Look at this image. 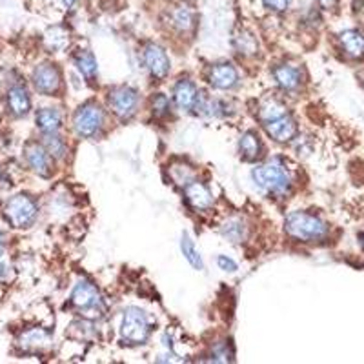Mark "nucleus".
Wrapping results in <instances>:
<instances>
[{
    "label": "nucleus",
    "instance_id": "obj_1",
    "mask_svg": "<svg viewBox=\"0 0 364 364\" xmlns=\"http://www.w3.org/2000/svg\"><path fill=\"white\" fill-rule=\"evenodd\" d=\"M284 232L295 240L314 242V240H321L326 237L328 226L317 215H311L306 211H294V213L286 217Z\"/></svg>",
    "mask_w": 364,
    "mask_h": 364
},
{
    "label": "nucleus",
    "instance_id": "obj_2",
    "mask_svg": "<svg viewBox=\"0 0 364 364\" xmlns=\"http://www.w3.org/2000/svg\"><path fill=\"white\" fill-rule=\"evenodd\" d=\"M252 178L261 190L273 195H282L290 190V175L281 162H266L252 171Z\"/></svg>",
    "mask_w": 364,
    "mask_h": 364
},
{
    "label": "nucleus",
    "instance_id": "obj_3",
    "mask_svg": "<svg viewBox=\"0 0 364 364\" xmlns=\"http://www.w3.org/2000/svg\"><path fill=\"white\" fill-rule=\"evenodd\" d=\"M4 217L13 228L24 230V228L33 226L38 217V206L29 195L18 193L6 203Z\"/></svg>",
    "mask_w": 364,
    "mask_h": 364
},
{
    "label": "nucleus",
    "instance_id": "obj_4",
    "mask_svg": "<svg viewBox=\"0 0 364 364\" xmlns=\"http://www.w3.org/2000/svg\"><path fill=\"white\" fill-rule=\"evenodd\" d=\"M149 318L139 308H128L122 317L120 337L128 344H144L149 337Z\"/></svg>",
    "mask_w": 364,
    "mask_h": 364
},
{
    "label": "nucleus",
    "instance_id": "obj_5",
    "mask_svg": "<svg viewBox=\"0 0 364 364\" xmlns=\"http://www.w3.org/2000/svg\"><path fill=\"white\" fill-rule=\"evenodd\" d=\"M104 124V112L99 104L87 102L77 109L73 117L75 132L80 136H93Z\"/></svg>",
    "mask_w": 364,
    "mask_h": 364
},
{
    "label": "nucleus",
    "instance_id": "obj_6",
    "mask_svg": "<svg viewBox=\"0 0 364 364\" xmlns=\"http://www.w3.org/2000/svg\"><path fill=\"white\" fill-rule=\"evenodd\" d=\"M109 106H112L113 113L117 117H120L122 120L132 119L136 112V106H139V95L133 87L120 86L115 87L113 91H109Z\"/></svg>",
    "mask_w": 364,
    "mask_h": 364
},
{
    "label": "nucleus",
    "instance_id": "obj_7",
    "mask_svg": "<svg viewBox=\"0 0 364 364\" xmlns=\"http://www.w3.org/2000/svg\"><path fill=\"white\" fill-rule=\"evenodd\" d=\"M33 86L42 95H53L60 87V71L55 64L44 63L37 66L31 75Z\"/></svg>",
    "mask_w": 364,
    "mask_h": 364
},
{
    "label": "nucleus",
    "instance_id": "obj_8",
    "mask_svg": "<svg viewBox=\"0 0 364 364\" xmlns=\"http://www.w3.org/2000/svg\"><path fill=\"white\" fill-rule=\"evenodd\" d=\"M26 162L31 170L41 177H51L53 173V164H51V155L48 149L38 142H29L24 149Z\"/></svg>",
    "mask_w": 364,
    "mask_h": 364
},
{
    "label": "nucleus",
    "instance_id": "obj_9",
    "mask_svg": "<svg viewBox=\"0 0 364 364\" xmlns=\"http://www.w3.org/2000/svg\"><path fill=\"white\" fill-rule=\"evenodd\" d=\"M71 304L80 311L97 310L100 306L99 290L90 281H80L71 294Z\"/></svg>",
    "mask_w": 364,
    "mask_h": 364
},
{
    "label": "nucleus",
    "instance_id": "obj_10",
    "mask_svg": "<svg viewBox=\"0 0 364 364\" xmlns=\"http://www.w3.org/2000/svg\"><path fill=\"white\" fill-rule=\"evenodd\" d=\"M144 63L155 79H164L170 73V58L161 46L148 44L144 50Z\"/></svg>",
    "mask_w": 364,
    "mask_h": 364
},
{
    "label": "nucleus",
    "instance_id": "obj_11",
    "mask_svg": "<svg viewBox=\"0 0 364 364\" xmlns=\"http://www.w3.org/2000/svg\"><path fill=\"white\" fill-rule=\"evenodd\" d=\"M264 128L273 141L277 142H290L291 139L297 135V122H295L294 117L288 115V113L266 122Z\"/></svg>",
    "mask_w": 364,
    "mask_h": 364
},
{
    "label": "nucleus",
    "instance_id": "obj_12",
    "mask_svg": "<svg viewBox=\"0 0 364 364\" xmlns=\"http://www.w3.org/2000/svg\"><path fill=\"white\" fill-rule=\"evenodd\" d=\"M208 79H210L211 86L217 87V90H232L239 82V73L232 64L223 63L211 68Z\"/></svg>",
    "mask_w": 364,
    "mask_h": 364
},
{
    "label": "nucleus",
    "instance_id": "obj_13",
    "mask_svg": "<svg viewBox=\"0 0 364 364\" xmlns=\"http://www.w3.org/2000/svg\"><path fill=\"white\" fill-rule=\"evenodd\" d=\"M173 100L177 104V108L186 109V112L193 109L199 104V90L191 80H178L173 87Z\"/></svg>",
    "mask_w": 364,
    "mask_h": 364
},
{
    "label": "nucleus",
    "instance_id": "obj_14",
    "mask_svg": "<svg viewBox=\"0 0 364 364\" xmlns=\"http://www.w3.org/2000/svg\"><path fill=\"white\" fill-rule=\"evenodd\" d=\"M18 344L24 352H42L51 346V336L50 331L42 330V328H33V330L22 333Z\"/></svg>",
    "mask_w": 364,
    "mask_h": 364
},
{
    "label": "nucleus",
    "instance_id": "obj_15",
    "mask_svg": "<svg viewBox=\"0 0 364 364\" xmlns=\"http://www.w3.org/2000/svg\"><path fill=\"white\" fill-rule=\"evenodd\" d=\"M8 108L15 117H26L31 109V99L24 86H13L8 91Z\"/></svg>",
    "mask_w": 364,
    "mask_h": 364
},
{
    "label": "nucleus",
    "instance_id": "obj_16",
    "mask_svg": "<svg viewBox=\"0 0 364 364\" xmlns=\"http://www.w3.org/2000/svg\"><path fill=\"white\" fill-rule=\"evenodd\" d=\"M273 77L284 91L297 90L302 82V71L297 66H291V64H282V66L275 68Z\"/></svg>",
    "mask_w": 364,
    "mask_h": 364
},
{
    "label": "nucleus",
    "instance_id": "obj_17",
    "mask_svg": "<svg viewBox=\"0 0 364 364\" xmlns=\"http://www.w3.org/2000/svg\"><path fill=\"white\" fill-rule=\"evenodd\" d=\"M184 193H186V199L195 210H208L213 203L211 199V193L204 184L200 182H188L186 188H184Z\"/></svg>",
    "mask_w": 364,
    "mask_h": 364
},
{
    "label": "nucleus",
    "instance_id": "obj_18",
    "mask_svg": "<svg viewBox=\"0 0 364 364\" xmlns=\"http://www.w3.org/2000/svg\"><path fill=\"white\" fill-rule=\"evenodd\" d=\"M344 53L350 58L364 57V35L357 29H346L339 37Z\"/></svg>",
    "mask_w": 364,
    "mask_h": 364
},
{
    "label": "nucleus",
    "instance_id": "obj_19",
    "mask_svg": "<svg viewBox=\"0 0 364 364\" xmlns=\"http://www.w3.org/2000/svg\"><path fill=\"white\" fill-rule=\"evenodd\" d=\"M239 151L245 161L253 162V161H257V159H261L262 144H261V139H259V135H257L255 132H246L245 135L240 136Z\"/></svg>",
    "mask_w": 364,
    "mask_h": 364
},
{
    "label": "nucleus",
    "instance_id": "obj_20",
    "mask_svg": "<svg viewBox=\"0 0 364 364\" xmlns=\"http://www.w3.org/2000/svg\"><path fill=\"white\" fill-rule=\"evenodd\" d=\"M70 31L64 26H53L44 33V44L50 51H64L70 46Z\"/></svg>",
    "mask_w": 364,
    "mask_h": 364
},
{
    "label": "nucleus",
    "instance_id": "obj_21",
    "mask_svg": "<svg viewBox=\"0 0 364 364\" xmlns=\"http://www.w3.org/2000/svg\"><path fill=\"white\" fill-rule=\"evenodd\" d=\"M35 120H37L38 129H41L44 135L46 133H57L58 129H60V126H63V115H60V112L55 108L41 109V112L37 113V117H35Z\"/></svg>",
    "mask_w": 364,
    "mask_h": 364
},
{
    "label": "nucleus",
    "instance_id": "obj_22",
    "mask_svg": "<svg viewBox=\"0 0 364 364\" xmlns=\"http://www.w3.org/2000/svg\"><path fill=\"white\" fill-rule=\"evenodd\" d=\"M75 64H77V68H79V71L84 77H87V79L95 77L97 60L91 51H79V53L75 55Z\"/></svg>",
    "mask_w": 364,
    "mask_h": 364
},
{
    "label": "nucleus",
    "instance_id": "obj_23",
    "mask_svg": "<svg viewBox=\"0 0 364 364\" xmlns=\"http://www.w3.org/2000/svg\"><path fill=\"white\" fill-rule=\"evenodd\" d=\"M181 250H182V255L186 257V261L190 262L191 266H193L195 269H203L204 264H203V259H200L199 252H197V248H195L193 240L190 239V237L184 233L181 239Z\"/></svg>",
    "mask_w": 364,
    "mask_h": 364
},
{
    "label": "nucleus",
    "instance_id": "obj_24",
    "mask_svg": "<svg viewBox=\"0 0 364 364\" xmlns=\"http://www.w3.org/2000/svg\"><path fill=\"white\" fill-rule=\"evenodd\" d=\"M171 21H173V26L181 31H188L193 26V13H191L190 8L186 6H178V8L173 9L171 13Z\"/></svg>",
    "mask_w": 364,
    "mask_h": 364
},
{
    "label": "nucleus",
    "instance_id": "obj_25",
    "mask_svg": "<svg viewBox=\"0 0 364 364\" xmlns=\"http://www.w3.org/2000/svg\"><path fill=\"white\" fill-rule=\"evenodd\" d=\"M44 148L48 149V154L55 159H64L66 157V144L57 133H46L44 139Z\"/></svg>",
    "mask_w": 364,
    "mask_h": 364
},
{
    "label": "nucleus",
    "instance_id": "obj_26",
    "mask_svg": "<svg viewBox=\"0 0 364 364\" xmlns=\"http://www.w3.org/2000/svg\"><path fill=\"white\" fill-rule=\"evenodd\" d=\"M235 48L239 53L253 55L257 51V48H259V44H257L255 37H253L252 33H248V31H240L235 37Z\"/></svg>",
    "mask_w": 364,
    "mask_h": 364
},
{
    "label": "nucleus",
    "instance_id": "obj_27",
    "mask_svg": "<svg viewBox=\"0 0 364 364\" xmlns=\"http://www.w3.org/2000/svg\"><path fill=\"white\" fill-rule=\"evenodd\" d=\"M284 113L286 108L282 104L275 102V100H269V102H266L261 108V119L264 120V122H269V120L277 119V117L284 115Z\"/></svg>",
    "mask_w": 364,
    "mask_h": 364
},
{
    "label": "nucleus",
    "instance_id": "obj_28",
    "mask_svg": "<svg viewBox=\"0 0 364 364\" xmlns=\"http://www.w3.org/2000/svg\"><path fill=\"white\" fill-rule=\"evenodd\" d=\"M84 328V323L82 321H79V323H73L70 326V330L66 331V336L71 337V339L75 341H82V339H90L91 336H93V330H91V324L87 323L86 324V330H82Z\"/></svg>",
    "mask_w": 364,
    "mask_h": 364
},
{
    "label": "nucleus",
    "instance_id": "obj_29",
    "mask_svg": "<svg viewBox=\"0 0 364 364\" xmlns=\"http://www.w3.org/2000/svg\"><path fill=\"white\" fill-rule=\"evenodd\" d=\"M224 235L232 240V242H240L242 237H245V226L239 220H232V223H228L224 226Z\"/></svg>",
    "mask_w": 364,
    "mask_h": 364
},
{
    "label": "nucleus",
    "instance_id": "obj_30",
    "mask_svg": "<svg viewBox=\"0 0 364 364\" xmlns=\"http://www.w3.org/2000/svg\"><path fill=\"white\" fill-rule=\"evenodd\" d=\"M170 109V100L166 99L164 95L154 97V113L155 117H164Z\"/></svg>",
    "mask_w": 364,
    "mask_h": 364
},
{
    "label": "nucleus",
    "instance_id": "obj_31",
    "mask_svg": "<svg viewBox=\"0 0 364 364\" xmlns=\"http://www.w3.org/2000/svg\"><path fill=\"white\" fill-rule=\"evenodd\" d=\"M266 8L273 13H282L290 8L291 0H262Z\"/></svg>",
    "mask_w": 364,
    "mask_h": 364
},
{
    "label": "nucleus",
    "instance_id": "obj_32",
    "mask_svg": "<svg viewBox=\"0 0 364 364\" xmlns=\"http://www.w3.org/2000/svg\"><path fill=\"white\" fill-rule=\"evenodd\" d=\"M217 262H219L220 269H224V272H235L237 269V262L232 261V259H228V257L220 255L219 259H217Z\"/></svg>",
    "mask_w": 364,
    "mask_h": 364
},
{
    "label": "nucleus",
    "instance_id": "obj_33",
    "mask_svg": "<svg viewBox=\"0 0 364 364\" xmlns=\"http://www.w3.org/2000/svg\"><path fill=\"white\" fill-rule=\"evenodd\" d=\"M317 4L324 9H333L339 4V0H317Z\"/></svg>",
    "mask_w": 364,
    "mask_h": 364
},
{
    "label": "nucleus",
    "instance_id": "obj_34",
    "mask_svg": "<svg viewBox=\"0 0 364 364\" xmlns=\"http://www.w3.org/2000/svg\"><path fill=\"white\" fill-rule=\"evenodd\" d=\"M57 2H58V4H60V6H63V8H71V6H73L75 4V2H77V0H57Z\"/></svg>",
    "mask_w": 364,
    "mask_h": 364
},
{
    "label": "nucleus",
    "instance_id": "obj_35",
    "mask_svg": "<svg viewBox=\"0 0 364 364\" xmlns=\"http://www.w3.org/2000/svg\"><path fill=\"white\" fill-rule=\"evenodd\" d=\"M6 275H8V266L0 264V281H4Z\"/></svg>",
    "mask_w": 364,
    "mask_h": 364
},
{
    "label": "nucleus",
    "instance_id": "obj_36",
    "mask_svg": "<svg viewBox=\"0 0 364 364\" xmlns=\"http://www.w3.org/2000/svg\"><path fill=\"white\" fill-rule=\"evenodd\" d=\"M4 253V240H0V257Z\"/></svg>",
    "mask_w": 364,
    "mask_h": 364
},
{
    "label": "nucleus",
    "instance_id": "obj_37",
    "mask_svg": "<svg viewBox=\"0 0 364 364\" xmlns=\"http://www.w3.org/2000/svg\"><path fill=\"white\" fill-rule=\"evenodd\" d=\"M0 240H4V233H2V230H0Z\"/></svg>",
    "mask_w": 364,
    "mask_h": 364
},
{
    "label": "nucleus",
    "instance_id": "obj_38",
    "mask_svg": "<svg viewBox=\"0 0 364 364\" xmlns=\"http://www.w3.org/2000/svg\"><path fill=\"white\" fill-rule=\"evenodd\" d=\"M363 246H364V233H363Z\"/></svg>",
    "mask_w": 364,
    "mask_h": 364
}]
</instances>
